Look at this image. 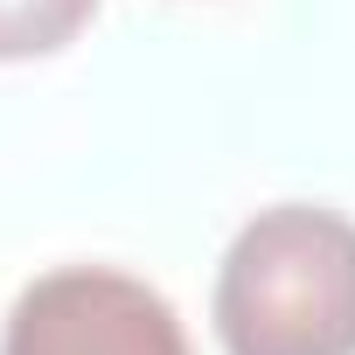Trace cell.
Here are the masks:
<instances>
[{
	"mask_svg": "<svg viewBox=\"0 0 355 355\" xmlns=\"http://www.w3.org/2000/svg\"><path fill=\"white\" fill-rule=\"evenodd\" d=\"M223 355H355V216L327 202L258 209L216 265Z\"/></svg>",
	"mask_w": 355,
	"mask_h": 355,
	"instance_id": "6da1fadb",
	"label": "cell"
},
{
	"mask_svg": "<svg viewBox=\"0 0 355 355\" xmlns=\"http://www.w3.org/2000/svg\"><path fill=\"white\" fill-rule=\"evenodd\" d=\"M0 355H196L160 286L119 265H56L8 306Z\"/></svg>",
	"mask_w": 355,
	"mask_h": 355,
	"instance_id": "7a4b0ae2",
	"label": "cell"
},
{
	"mask_svg": "<svg viewBox=\"0 0 355 355\" xmlns=\"http://www.w3.org/2000/svg\"><path fill=\"white\" fill-rule=\"evenodd\" d=\"M98 15V0H0V63H35L70 49Z\"/></svg>",
	"mask_w": 355,
	"mask_h": 355,
	"instance_id": "3957f363",
	"label": "cell"
}]
</instances>
